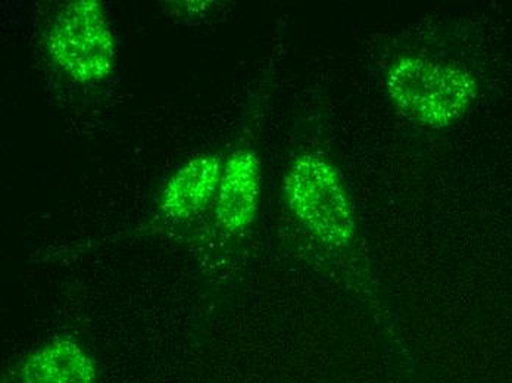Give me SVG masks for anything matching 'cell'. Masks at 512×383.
Instances as JSON below:
<instances>
[{
	"instance_id": "6da1fadb",
	"label": "cell",
	"mask_w": 512,
	"mask_h": 383,
	"mask_svg": "<svg viewBox=\"0 0 512 383\" xmlns=\"http://www.w3.org/2000/svg\"><path fill=\"white\" fill-rule=\"evenodd\" d=\"M386 90L402 114L442 129L467 112L476 98L477 83L470 73L454 65L405 56L387 71Z\"/></svg>"
},
{
	"instance_id": "7a4b0ae2",
	"label": "cell",
	"mask_w": 512,
	"mask_h": 383,
	"mask_svg": "<svg viewBox=\"0 0 512 383\" xmlns=\"http://www.w3.org/2000/svg\"><path fill=\"white\" fill-rule=\"evenodd\" d=\"M46 49L74 82L105 80L114 70L117 46L102 3L76 0L65 5L49 28Z\"/></svg>"
},
{
	"instance_id": "3957f363",
	"label": "cell",
	"mask_w": 512,
	"mask_h": 383,
	"mask_svg": "<svg viewBox=\"0 0 512 383\" xmlns=\"http://www.w3.org/2000/svg\"><path fill=\"white\" fill-rule=\"evenodd\" d=\"M290 211L326 244H346L354 236L351 199L334 165L320 154H302L284 180Z\"/></svg>"
},
{
	"instance_id": "277c9868",
	"label": "cell",
	"mask_w": 512,
	"mask_h": 383,
	"mask_svg": "<svg viewBox=\"0 0 512 383\" xmlns=\"http://www.w3.org/2000/svg\"><path fill=\"white\" fill-rule=\"evenodd\" d=\"M261 193V165L251 151H236L224 163L218 186V223L229 232L246 229L255 220Z\"/></svg>"
},
{
	"instance_id": "5b68a950",
	"label": "cell",
	"mask_w": 512,
	"mask_h": 383,
	"mask_svg": "<svg viewBox=\"0 0 512 383\" xmlns=\"http://www.w3.org/2000/svg\"><path fill=\"white\" fill-rule=\"evenodd\" d=\"M221 155H199L181 165L159 195V210L168 219H189L217 196L223 174Z\"/></svg>"
},
{
	"instance_id": "8992f818",
	"label": "cell",
	"mask_w": 512,
	"mask_h": 383,
	"mask_svg": "<svg viewBox=\"0 0 512 383\" xmlns=\"http://www.w3.org/2000/svg\"><path fill=\"white\" fill-rule=\"evenodd\" d=\"M24 383H96V367L73 339H55L28 357Z\"/></svg>"
}]
</instances>
